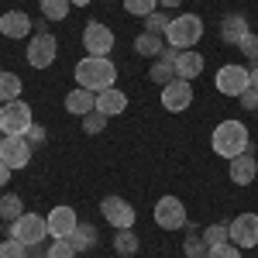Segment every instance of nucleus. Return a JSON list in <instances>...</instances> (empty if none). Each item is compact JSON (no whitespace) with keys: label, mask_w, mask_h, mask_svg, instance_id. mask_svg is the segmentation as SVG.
<instances>
[{"label":"nucleus","mask_w":258,"mask_h":258,"mask_svg":"<svg viewBox=\"0 0 258 258\" xmlns=\"http://www.w3.org/2000/svg\"><path fill=\"white\" fill-rule=\"evenodd\" d=\"M73 76H76V83H80L83 90L103 93V90H110L114 80H117V66L110 62V55H86V59L76 62Z\"/></svg>","instance_id":"1"},{"label":"nucleus","mask_w":258,"mask_h":258,"mask_svg":"<svg viewBox=\"0 0 258 258\" xmlns=\"http://www.w3.org/2000/svg\"><path fill=\"white\" fill-rule=\"evenodd\" d=\"M214 152H217L220 159H238L241 152H248V145H251V135H248V127L241 124V120H220L217 127H214Z\"/></svg>","instance_id":"2"},{"label":"nucleus","mask_w":258,"mask_h":258,"mask_svg":"<svg viewBox=\"0 0 258 258\" xmlns=\"http://www.w3.org/2000/svg\"><path fill=\"white\" fill-rule=\"evenodd\" d=\"M162 38H165V45L186 52V48L200 45V38H203V18H197V14H179V18L169 21V28H165Z\"/></svg>","instance_id":"3"},{"label":"nucleus","mask_w":258,"mask_h":258,"mask_svg":"<svg viewBox=\"0 0 258 258\" xmlns=\"http://www.w3.org/2000/svg\"><path fill=\"white\" fill-rule=\"evenodd\" d=\"M45 234H48V224H45V217H38V214H21L18 220L7 224V238L21 241V244H28V248H38L41 241H45Z\"/></svg>","instance_id":"4"},{"label":"nucleus","mask_w":258,"mask_h":258,"mask_svg":"<svg viewBox=\"0 0 258 258\" xmlns=\"http://www.w3.org/2000/svg\"><path fill=\"white\" fill-rule=\"evenodd\" d=\"M31 107L24 100H11V103H0V131L4 135H24L31 127Z\"/></svg>","instance_id":"5"},{"label":"nucleus","mask_w":258,"mask_h":258,"mask_svg":"<svg viewBox=\"0 0 258 258\" xmlns=\"http://www.w3.org/2000/svg\"><path fill=\"white\" fill-rule=\"evenodd\" d=\"M55 55H59L55 35H31L28 48H24V59H28L31 69H48V66L55 62Z\"/></svg>","instance_id":"6"},{"label":"nucleus","mask_w":258,"mask_h":258,"mask_svg":"<svg viewBox=\"0 0 258 258\" xmlns=\"http://www.w3.org/2000/svg\"><path fill=\"white\" fill-rule=\"evenodd\" d=\"M155 224H159L162 231H182L189 217H186V203L179 197H162L155 203Z\"/></svg>","instance_id":"7"},{"label":"nucleus","mask_w":258,"mask_h":258,"mask_svg":"<svg viewBox=\"0 0 258 258\" xmlns=\"http://www.w3.org/2000/svg\"><path fill=\"white\" fill-rule=\"evenodd\" d=\"M0 162L14 172V169H24L31 162V141L24 135H4L0 138Z\"/></svg>","instance_id":"8"},{"label":"nucleus","mask_w":258,"mask_h":258,"mask_svg":"<svg viewBox=\"0 0 258 258\" xmlns=\"http://www.w3.org/2000/svg\"><path fill=\"white\" fill-rule=\"evenodd\" d=\"M248 86H251V69L234 66V62L217 69V90L224 93V97H241Z\"/></svg>","instance_id":"9"},{"label":"nucleus","mask_w":258,"mask_h":258,"mask_svg":"<svg viewBox=\"0 0 258 258\" xmlns=\"http://www.w3.org/2000/svg\"><path fill=\"white\" fill-rule=\"evenodd\" d=\"M100 214H103V220L114 227V231H127V227H135V207L127 203V200L120 197H107L103 203H100Z\"/></svg>","instance_id":"10"},{"label":"nucleus","mask_w":258,"mask_h":258,"mask_svg":"<svg viewBox=\"0 0 258 258\" xmlns=\"http://www.w3.org/2000/svg\"><path fill=\"white\" fill-rule=\"evenodd\" d=\"M83 48H86V55H110V48H114V31H110L107 24H100V21H90V24L83 28Z\"/></svg>","instance_id":"11"},{"label":"nucleus","mask_w":258,"mask_h":258,"mask_svg":"<svg viewBox=\"0 0 258 258\" xmlns=\"http://www.w3.org/2000/svg\"><path fill=\"white\" fill-rule=\"evenodd\" d=\"M227 231L238 248H258V214H238L227 224Z\"/></svg>","instance_id":"12"},{"label":"nucleus","mask_w":258,"mask_h":258,"mask_svg":"<svg viewBox=\"0 0 258 258\" xmlns=\"http://www.w3.org/2000/svg\"><path fill=\"white\" fill-rule=\"evenodd\" d=\"M193 103V83L186 80H172L169 86H162V107L169 114H182Z\"/></svg>","instance_id":"13"},{"label":"nucleus","mask_w":258,"mask_h":258,"mask_svg":"<svg viewBox=\"0 0 258 258\" xmlns=\"http://www.w3.org/2000/svg\"><path fill=\"white\" fill-rule=\"evenodd\" d=\"M231 182L234 186H251L258 179V159H255V145H248V152H241L238 159H231Z\"/></svg>","instance_id":"14"},{"label":"nucleus","mask_w":258,"mask_h":258,"mask_svg":"<svg viewBox=\"0 0 258 258\" xmlns=\"http://www.w3.org/2000/svg\"><path fill=\"white\" fill-rule=\"evenodd\" d=\"M45 224H48V234H52V238H69V234L80 227V217H76L73 207H55V210H48Z\"/></svg>","instance_id":"15"},{"label":"nucleus","mask_w":258,"mask_h":258,"mask_svg":"<svg viewBox=\"0 0 258 258\" xmlns=\"http://www.w3.org/2000/svg\"><path fill=\"white\" fill-rule=\"evenodd\" d=\"M0 35L4 38H28V35H35V21L24 11H7L0 18Z\"/></svg>","instance_id":"16"},{"label":"nucleus","mask_w":258,"mask_h":258,"mask_svg":"<svg viewBox=\"0 0 258 258\" xmlns=\"http://www.w3.org/2000/svg\"><path fill=\"white\" fill-rule=\"evenodd\" d=\"M197 76H203V55H200L197 48H186V52H179V59H176V80L193 83Z\"/></svg>","instance_id":"17"},{"label":"nucleus","mask_w":258,"mask_h":258,"mask_svg":"<svg viewBox=\"0 0 258 258\" xmlns=\"http://www.w3.org/2000/svg\"><path fill=\"white\" fill-rule=\"evenodd\" d=\"M251 28H248V18L244 14H224V21H220V38L227 41V45H241V38Z\"/></svg>","instance_id":"18"},{"label":"nucleus","mask_w":258,"mask_h":258,"mask_svg":"<svg viewBox=\"0 0 258 258\" xmlns=\"http://www.w3.org/2000/svg\"><path fill=\"white\" fill-rule=\"evenodd\" d=\"M97 110H100V114H107V117H117V114H124V110H127V97H124V90L110 86V90L97 93Z\"/></svg>","instance_id":"19"},{"label":"nucleus","mask_w":258,"mask_h":258,"mask_svg":"<svg viewBox=\"0 0 258 258\" xmlns=\"http://www.w3.org/2000/svg\"><path fill=\"white\" fill-rule=\"evenodd\" d=\"M66 110L76 114V117H86L90 110H97V93H90V90L76 86L73 93H66Z\"/></svg>","instance_id":"20"},{"label":"nucleus","mask_w":258,"mask_h":258,"mask_svg":"<svg viewBox=\"0 0 258 258\" xmlns=\"http://www.w3.org/2000/svg\"><path fill=\"white\" fill-rule=\"evenodd\" d=\"M69 244L76 248V255H80V251H93V248H97V227L80 220V227L69 234Z\"/></svg>","instance_id":"21"},{"label":"nucleus","mask_w":258,"mask_h":258,"mask_svg":"<svg viewBox=\"0 0 258 258\" xmlns=\"http://www.w3.org/2000/svg\"><path fill=\"white\" fill-rule=\"evenodd\" d=\"M182 251H186V258H207V251H210V244L203 241V234L197 231V224H186V241H182Z\"/></svg>","instance_id":"22"},{"label":"nucleus","mask_w":258,"mask_h":258,"mask_svg":"<svg viewBox=\"0 0 258 258\" xmlns=\"http://www.w3.org/2000/svg\"><path fill=\"white\" fill-rule=\"evenodd\" d=\"M21 90H24V83H21L18 73H0V103H11V100H21Z\"/></svg>","instance_id":"23"},{"label":"nucleus","mask_w":258,"mask_h":258,"mask_svg":"<svg viewBox=\"0 0 258 258\" xmlns=\"http://www.w3.org/2000/svg\"><path fill=\"white\" fill-rule=\"evenodd\" d=\"M138 248H141V241H138V234L127 227V231H117L114 234V251H117L120 258H131V255H138Z\"/></svg>","instance_id":"24"},{"label":"nucleus","mask_w":258,"mask_h":258,"mask_svg":"<svg viewBox=\"0 0 258 258\" xmlns=\"http://www.w3.org/2000/svg\"><path fill=\"white\" fill-rule=\"evenodd\" d=\"M162 48H165V38L162 35H148V31H141L138 38H135V52L138 55H162Z\"/></svg>","instance_id":"25"},{"label":"nucleus","mask_w":258,"mask_h":258,"mask_svg":"<svg viewBox=\"0 0 258 258\" xmlns=\"http://www.w3.org/2000/svg\"><path fill=\"white\" fill-rule=\"evenodd\" d=\"M38 7H41V14H45V21H66L69 11H73L69 0H38Z\"/></svg>","instance_id":"26"},{"label":"nucleus","mask_w":258,"mask_h":258,"mask_svg":"<svg viewBox=\"0 0 258 258\" xmlns=\"http://www.w3.org/2000/svg\"><path fill=\"white\" fill-rule=\"evenodd\" d=\"M21 214H24V200H21L18 193H4V197H0V217L11 224V220H18Z\"/></svg>","instance_id":"27"},{"label":"nucleus","mask_w":258,"mask_h":258,"mask_svg":"<svg viewBox=\"0 0 258 258\" xmlns=\"http://www.w3.org/2000/svg\"><path fill=\"white\" fill-rule=\"evenodd\" d=\"M148 80L152 83H159V86H169V83L176 80V66H172V62H155V66H152V73H148Z\"/></svg>","instance_id":"28"},{"label":"nucleus","mask_w":258,"mask_h":258,"mask_svg":"<svg viewBox=\"0 0 258 258\" xmlns=\"http://www.w3.org/2000/svg\"><path fill=\"white\" fill-rule=\"evenodd\" d=\"M124 11L131 18H148V14L159 11V0H124Z\"/></svg>","instance_id":"29"},{"label":"nucleus","mask_w":258,"mask_h":258,"mask_svg":"<svg viewBox=\"0 0 258 258\" xmlns=\"http://www.w3.org/2000/svg\"><path fill=\"white\" fill-rule=\"evenodd\" d=\"M45 258H76V248L69 244V238H55L45 248Z\"/></svg>","instance_id":"30"},{"label":"nucleus","mask_w":258,"mask_h":258,"mask_svg":"<svg viewBox=\"0 0 258 258\" xmlns=\"http://www.w3.org/2000/svg\"><path fill=\"white\" fill-rule=\"evenodd\" d=\"M203 241L214 248V244H224V241H231V231H227V224H210V227H203Z\"/></svg>","instance_id":"31"},{"label":"nucleus","mask_w":258,"mask_h":258,"mask_svg":"<svg viewBox=\"0 0 258 258\" xmlns=\"http://www.w3.org/2000/svg\"><path fill=\"white\" fill-rule=\"evenodd\" d=\"M169 14H165V11H155V14H148V18H145V31H148V35H165V28H169Z\"/></svg>","instance_id":"32"},{"label":"nucleus","mask_w":258,"mask_h":258,"mask_svg":"<svg viewBox=\"0 0 258 258\" xmlns=\"http://www.w3.org/2000/svg\"><path fill=\"white\" fill-rule=\"evenodd\" d=\"M107 114H100V110H90L86 117H83V131L86 135H100V131H107Z\"/></svg>","instance_id":"33"},{"label":"nucleus","mask_w":258,"mask_h":258,"mask_svg":"<svg viewBox=\"0 0 258 258\" xmlns=\"http://www.w3.org/2000/svg\"><path fill=\"white\" fill-rule=\"evenodd\" d=\"M0 258H28V244H21V241L7 238L0 244Z\"/></svg>","instance_id":"34"},{"label":"nucleus","mask_w":258,"mask_h":258,"mask_svg":"<svg viewBox=\"0 0 258 258\" xmlns=\"http://www.w3.org/2000/svg\"><path fill=\"white\" fill-rule=\"evenodd\" d=\"M207 258H241V248L234 241H224V244H214V248L207 251Z\"/></svg>","instance_id":"35"},{"label":"nucleus","mask_w":258,"mask_h":258,"mask_svg":"<svg viewBox=\"0 0 258 258\" xmlns=\"http://www.w3.org/2000/svg\"><path fill=\"white\" fill-rule=\"evenodd\" d=\"M241 55H244V59H251V62H258V35L255 31H248V35H244V38H241Z\"/></svg>","instance_id":"36"},{"label":"nucleus","mask_w":258,"mask_h":258,"mask_svg":"<svg viewBox=\"0 0 258 258\" xmlns=\"http://www.w3.org/2000/svg\"><path fill=\"white\" fill-rule=\"evenodd\" d=\"M238 100H241V107H244V110H251V114L258 110V90H255V86H248Z\"/></svg>","instance_id":"37"},{"label":"nucleus","mask_w":258,"mask_h":258,"mask_svg":"<svg viewBox=\"0 0 258 258\" xmlns=\"http://www.w3.org/2000/svg\"><path fill=\"white\" fill-rule=\"evenodd\" d=\"M24 138L31 141V148H35V145H41V141H45V127H41V124H31V127L24 131Z\"/></svg>","instance_id":"38"},{"label":"nucleus","mask_w":258,"mask_h":258,"mask_svg":"<svg viewBox=\"0 0 258 258\" xmlns=\"http://www.w3.org/2000/svg\"><path fill=\"white\" fill-rule=\"evenodd\" d=\"M159 59H162V62H172V66H176V59H179V48H172V45H165Z\"/></svg>","instance_id":"39"},{"label":"nucleus","mask_w":258,"mask_h":258,"mask_svg":"<svg viewBox=\"0 0 258 258\" xmlns=\"http://www.w3.org/2000/svg\"><path fill=\"white\" fill-rule=\"evenodd\" d=\"M7 182H11V169L0 162V186H7Z\"/></svg>","instance_id":"40"},{"label":"nucleus","mask_w":258,"mask_h":258,"mask_svg":"<svg viewBox=\"0 0 258 258\" xmlns=\"http://www.w3.org/2000/svg\"><path fill=\"white\" fill-rule=\"evenodd\" d=\"M179 4H182V0H159V7H162V11H176Z\"/></svg>","instance_id":"41"},{"label":"nucleus","mask_w":258,"mask_h":258,"mask_svg":"<svg viewBox=\"0 0 258 258\" xmlns=\"http://www.w3.org/2000/svg\"><path fill=\"white\" fill-rule=\"evenodd\" d=\"M251 86H255V90H258V62H255V66H251Z\"/></svg>","instance_id":"42"},{"label":"nucleus","mask_w":258,"mask_h":258,"mask_svg":"<svg viewBox=\"0 0 258 258\" xmlns=\"http://www.w3.org/2000/svg\"><path fill=\"white\" fill-rule=\"evenodd\" d=\"M69 4H73V7H86L90 0H69Z\"/></svg>","instance_id":"43"},{"label":"nucleus","mask_w":258,"mask_h":258,"mask_svg":"<svg viewBox=\"0 0 258 258\" xmlns=\"http://www.w3.org/2000/svg\"><path fill=\"white\" fill-rule=\"evenodd\" d=\"M0 73H4V66H0Z\"/></svg>","instance_id":"44"},{"label":"nucleus","mask_w":258,"mask_h":258,"mask_svg":"<svg viewBox=\"0 0 258 258\" xmlns=\"http://www.w3.org/2000/svg\"><path fill=\"white\" fill-rule=\"evenodd\" d=\"M255 114H258V110H255Z\"/></svg>","instance_id":"45"}]
</instances>
